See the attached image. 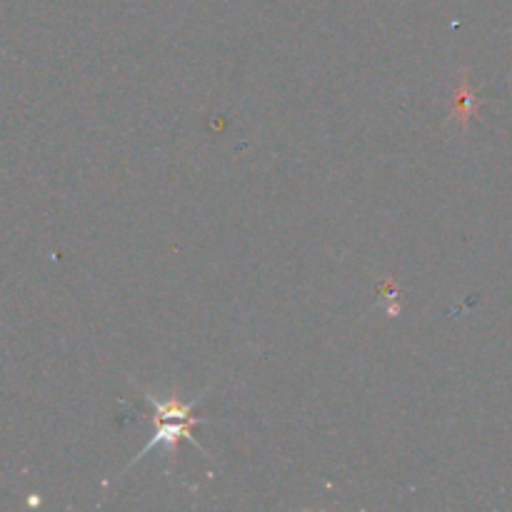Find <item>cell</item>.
<instances>
[{
	"label": "cell",
	"instance_id": "cell-1",
	"mask_svg": "<svg viewBox=\"0 0 512 512\" xmlns=\"http://www.w3.org/2000/svg\"><path fill=\"white\" fill-rule=\"evenodd\" d=\"M200 398H203V395H200ZM200 398L198 400H190V403H183V400H178V398L160 400V398H155L153 393H148V390H145V400H148V403L153 405V410H155V413H153V418H155V435H153V440H150V443L145 445L143 453H138V458H135L130 465H135L140 458H145V455H148L150 450L155 448V445H175V443H178V440H190V443H193L195 448L200 450V453L208 455V453H205L203 445L198 443V438H195V435L190 433V430H193L195 425L205 423V420L195 418V415H193L195 408H198Z\"/></svg>",
	"mask_w": 512,
	"mask_h": 512
},
{
	"label": "cell",
	"instance_id": "cell-2",
	"mask_svg": "<svg viewBox=\"0 0 512 512\" xmlns=\"http://www.w3.org/2000/svg\"><path fill=\"white\" fill-rule=\"evenodd\" d=\"M450 118L458 120L460 125H468V120L473 118V90H470V83H468V75H463V80H460L458 90H455V100H453V113H450Z\"/></svg>",
	"mask_w": 512,
	"mask_h": 512
}]
</instances>
